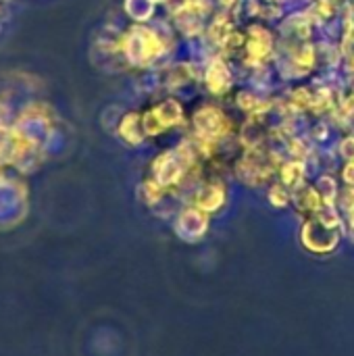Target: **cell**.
Listing matches in <instances>:
<instances>
[{"label":"cell","mask_w":354,"mask_h":356,"mask_svg":"<svg viewBox=\"0 0 354 356\" xmlns=\"http://www.w3.org/2000/svg\"><path fill=\"white\" fill-rule=\"evenodd\" d=\"M246 42L242 54L236 58L238 69L248 75L250 71L263 69V67H273L277 52H280V35L275 27L261 23V21H248L244 27Z\"/></svg>","instance_id":"6da1fadb"},{"label":"cell","mask_w":354,"mask_h":356,"mask_svg":"<svg viewBox=\"0 0 354 356\" xmlns=\"http://www.w3.org/2000/svg\"><path fill=\"white\" fill-rule=\"evenodd\" d=\"M273 71L282 83H296L309 79L319 71V52L315 40L309 42H280V52L273 63Z\"/></svg>","instance_id":"7a4b0ae2"},{"label":"cell","mask_w":354,"mask_h":356,"mask_svg":"<svg viewBox=\"0 0 354 356\" xmlns=\"http://www.w3.org/2000/svg\"><path fill=\"white\" fill-rule=\"evenodd\" d=\"M190 125H192L190 131L221 144V148L225 144H238V123H236V119L215 100L213 102L211 100L200 102L194 108L192 117H190Z\"/></svg>","instance_id":"3957f363"},{"label":"cell","mask_w":354,"mask_h":356,"mask_svg":"<svg viewBox=\"0 0 354 356\" xmlns=\"http://www.w3.org/2000/svg\"><path fill=\"white\" fill-rule=\"evenodd\" d=\"M121 50L125 52L127 60L136 67H150L156 60L169 56L171 52V38L163 35L161 31L146 27V25H136L131 27L123 42Z\"/></svg>","instance_id":"277c9868"},{"label":"cell","mask_w":354,"mask_h":356,"mask_svg":"<svg viewBox=\"0 0 354 356\" xmlns=\"http://www.w3.org/2000/svg\"><path fill=\"white\" fill-rule=\"evenodd\" d=\"M238 83V71L236 65L221 54H213L204 65H202V86L207 94L213 100H221L234 92Z\"/></svg>","instance_id":"5b68a950"},{"label":"cell","mask_w":354,"mask_h":356,"mask_svg":"<svg viewBox=\"0 0 354 356\" xmlns=\"http://www.w3.org/2000/svg\"><path fill=\"white\" fill-rule=\"evenodd\" d=\"M186 123V108L177 98H165L159 104H154L150 111L142 115V127L144 134L150 138H156L169 129L182 127Z\"/></svg>","instance_id":"8992f818"},{"label":"cell","mask_w":354,"mask_h":356,"mask_svg":"<svg viewBox=\"0 0 354 356\" xmlns=\"http://www.w3.org/2000/svg\"><path fill=\"white\" fill-rule=\"evenodd\" d=\"M315 23L311 21V17L307 15L305 8H292L284 15V19L275 25V31L280 35V42H290V44H298V42H309L313 40L315 33Z\"/></svg>","instance_id":"52a82bcc"},{"label":"cell","mask_w":354,"mask_h":356,"mask_svg":"<svg viewBox=\"0 0 354 356\" xmlns=\"http://www.w3.org/2000/svg\"><path fill=\"white\" fill-rule=\"evenodd\" d=\"M188 177V169L184 165V161L179 159V154L173 150H165L161 152L154 163H152V179L163 186V188H175L179 184H184Z\"/></svg>","instance_id":"ba28073f"},{"label":"cell","mask_w":354,"mask_h":356,"mask_svg":"<svg viewBox=\"0 0 354 356\" xmlns=\"http://www.w3.org/2000/svg\"><path fill=\"white\" fill-rule=\"evenodd\" d=\"M227 198H230V192H227L225 181L221 177H213L196 186L192 194V204L204 211L207 215H215L227 204Z\"/></svg>","instance_id":"9c48e42d"},{"label":"cell","mask_w":354,"mask_h":356,"mask_svg":"<svg viewBox=\"0 0 354 356\" xmlns=\"http://www.w3.org/2000/svg\"><path fill=\"white\" fill-rule=\"evenodd\" d=\"M240 27V19L234 17L232 13H225V10H215L211 15V19L207 21V27H204V35L200 38L204 42V46H209L215 54L219 50V46L227 40V35Z\"/></svg>","instance_id":"30bf717a"},{"label":"cell","mask_w":354,"mask_h":356,"mask_svg":"<svg viewBox=\"0 0 354 356\" xmlns=\"http://www.w3.org/2000/svg\"><path fill=\"white\" fill-rule=\"evenodd\" d=\"M288 13L286 6H282L277 0H242L238 19H250V21H261L267 25H277L284 15Z\"/></svg>","instance_id":"8fae6325"},{"label":"cell","mask_w":354,"mask_h":356,"mask_svg":"<svg viewBox=\"0 0 354 356\" xmlns=\"http://www.w3.org/2000/svg\"><path fill=\"white\" fill-rule=\"evenodd\" d=\"M175 232L186 242H198L209 232V215L204 211L196 209L194 204L186 207L179 211V215L175 219Z\"/></svg>","instance_id":"7c38bea8"},{"label":"cell","mask_w":354,"mask_h":356,"mask_svg":"<svg viewBox=\"0 0 354 356\" xmlns=\"http://www.w3.org/2000/svg\"><path fill=\"white\" fill-rule=\"evenodd\" d=\"M234 106L244 117L269 115V113H273V98L267 96V94H261V92L252 90L250 86H242L234 94Z\"/></svg>","instance_id":"4fadbf2b"},{"label":"cell","mask_w":354,"mask_h":356,"mask_svg":"<svg viewBox=\"0 0 354 356\" xmlns=\"http://www.w3.org/2000/svg\"><path fill=\"white\" fill-rule=\"evenodd\" d=\"M309 175H311L309 165L298 159H286L277 169V181H282L290 192H296L298 188L309 184Z\"/></svg>","instance_id":"5bb4252c"},{"label":"cell","mask_w":354,"mask_h":356,"mask_svg":"<svg viewBox=\"0 0 354 356\" xmlns=\"http://www.w3.org/2000/svg\"><path fill=\"white\" fill-rule=\"evenodd\" d=\"M292 204L307 215H317L325 204L321 200V194L317 192V188L313 184H305L303 188H298L296 192H292Z\"/></svg>","instance_id":"9a60e30c"},{"label":"cell","mask_w":354,"mask_h":356,"mask_svg":"<svg viewBox=\"0 0 354 356\" xmlns=\"http://www.w3.org/2000/svg\"><path fill=\"white\" fill-rule=\"evenodd\" d=\"M119 136L123 138V142H127L129 146H138L144 142L146 134L142 127V115L138 113H127L121 123H119Z\"/></svg>","instance_id":"2e32d148"},{"label":"cell","mask_w":354,"mask_h":356,"mask_svg":"<svg viewBox=\"0 0 354 356\" xmlns=\"http://www.w3.org/2000/svg\"><path fill=\"white\" fill-rule=\"evenodd\" d=\"M313 186H315L317 192L321 194V200H323L325 207H336L340 186H338V179H336L334 173H317Z\"/></svg>","instance_id":"e0dca14e"},{"label":"cell","mask_w":354,"mask_h":356,"mask_svg":"<svg viewBox=\"0 0 354 356\" xmlns=\"http://www.w3.org/2000/svg\"><path fill=\"white\" fill-rule=\"evenodd\" d=\"M334 127H332V123L328 121V119H317L313 125H309L307 127V136H309V140L313 142V144H317V146H325L328 142H332L334 140Z\"/></svg>","instance_id":"ac0fdd59"},{"label":"cell","mask_w":354,"mask_h":356,"mask_svg":"<svg viewBox=\"0 0 354 356\" xmlns=\"http://www.w3.org/2000/svg\"><path fill=\"white\" fill-rule=\"evenodd\" d=\"M125 10L131 19L144 23V21H150L154 17V10H156V2L154 0H127L125 2Z\"/></svg>","instance_id":"d6986e66"},{"label":"cell","mask_w":354,"mask_h":356,"mask_svg":"<svg viewBox=\"0 0 354 356\" xmlns=\"http://www.w3.org/2000/svg\"><path fill=\"white\" fill-rule=\"evenodd\" d=\"M267 200L273 209H286L292 204V192L282 181H271L267 186Z\"/></svg>","instance_id":"ffe728a7"},{"label":"cell","mask_w":354,"mask_h":356,"mask_svg":"<svg viewBox=\"0 0 354 356\" xmlns=\"http://www.w3.org/2000/svg\"><path fill=\"white\" fill-rule=\"evenodd\" d=\"M336 156L344 163V161H354V131L342 134L336 140Z\"/></svg>","instance_id":"44dd1931"},{"label":"cell","mask_w":354,"mask_h":356,"mask_svg":"<svg viewBox=\"0 0 354 356\" xmlns=\"http://www.w3.org/2000/svg\"><path fill=\"white\" fill-rule=\"evenodd\" d=\"M336 207L340 209V213H346L348 209H353L354 186H344V188H340V192H338V200H336Z\"/></svg>","instance_id":"7402d4cb"},{"label":"cell","mask_w":354,"mask_h":356,"mask_svg":"<svg viewBox=\"0 0 354 356\" xmlns=\"http://www.w3.org/2000/svg\"><path fill=\"white\" fill-rule=\"evenodd\" d=\"M340 181L344 186H354V161H344L340 167Z\"/></svg>","instance_id":"603a6c76"},{"label":"cell","mask_w":354,"mask_h":356,"mask_svg":"<svg viewBox=\"0 0 354 356\" xmlns=\"http://www.w3.org/2000/svg\"><path fill=\"white\" fill-rule=\"evenodd\" d=\"M240 4H242V0H215V6H217V10L232 13L234 17H238Z\"/></svg>","instance_id":"cb8c5ba5"},{"label":"cell","mask_w":354,"mask_h":356,"mask_svg":"<svg viewBox=\"0 0 354 356\" xmlns=\"http://www.w3.org/2000/svg\"><path fill=\"white\" fill-rule=\"evenodd\" d=\"M342 73H344V77H346L348 83H354V50H351V52L344 56Z\"/></svg>","instance_id":"d4e9b609"},{"label":"cell","mask_w":354,"mask_h":356,"mask_svg":"<svg viewBox=\"0 0 354 356\" xmlns=\"http://www.w3.org/2000/svg\"><path fill=\"white\" fill-rule=\"evenodd\" d=\"M342 217H344V227H346V232L351 234V238L354 240V207L353 209H348L346 213H342Z\"/></svg>","instance_id":"484cf974"},{"label":"cell","mask_w":354,"mask_h":356,"mask_svg":"<svg viewBox=\"0 0 354 356\" xmlns=\"http://www.w3.org/2000/svg\"><path fill=\"white\" fill-rule=\"evenodd\" d=\"M154 2H156V4H159V2H163V4H167L169 0H154Z\"/></svg>","instance_id":"4316f807"},{"label":"cell","mask_w":354,"mask_h":356,"mask_svg":"<svg viewBox=\"0 0 354 356\" xmlns=\"http://www.w3.org/2000/svg\"><path fill=\"white\" fill-rule=\"evenodd\" d=\"M336 2H340V4H344V2H351V0H336Z\"/></svg>","instance_id":"83f0119b"}]
</instances>
